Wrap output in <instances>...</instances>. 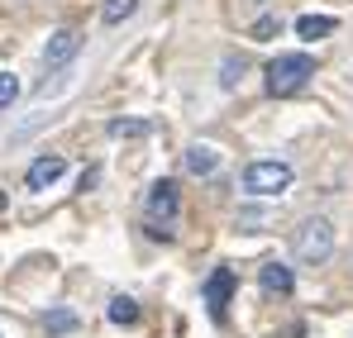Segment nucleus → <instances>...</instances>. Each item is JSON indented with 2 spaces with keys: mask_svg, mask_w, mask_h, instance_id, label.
Instances as JSON below:
<instances>
[{
  "mask_svg": "<svg viewBox=\"0 0 353 338\" xmlns=\"http://www.w3.org/2000/svg\"><path fill=\"white\" fill-rule=\"evenodd\" d=\"M62 171H67V162H62L58 153H43V158H34V167L24 171V186H29V191H48Z\"/></svg>",
  "mask_w": 353,
  "mask_h": 338,
  "instance_id": "obj_7",
  "label": "nucleus"
},
{
  "mask_svg": "<svg viewBox=\"0 0 353 338\" xmlns=\"http://www.w3.org/2000/svg\"><path fill=\"white\" fill-rule=\"evenodd\" d=\"M14 101H19V76L14 72H0V110L14 105Z\"/></svg>",
  "mask_w": 353,
  "mask_h": 338,
  "instance_id": "obj_16",
  "label": "nucleus"
},
{
  "mask_svg": "<svg viewBox=\"0 0 353 338\" xmlns=\"http://www.w3.org/2000/svg\"><path fill=\"white\" fill-rule=\"evenodd\" d=\"M134 10H139V0H105V5H101V19H105V24H124Z\"/></svg>",
  "mask_w": 353,
  "mask_h": 338,
  "instance_id": "obj_13",
  "label": "nucleus"
},
{
  "mask_svg": "<svg viewBox=\"0 0 353 338\" xmlns=\"http://www.w3.org/2000/svg\"><path fill=\"white\" fill-rule=\"evenodd\" d=\"M176 210H181V196H176V181H158L143 200V229L148 238H163L172 243L176 238Z\"/></svg>",
  "mask_w": 353,
  "mask_h": 338,
  "instance_id": "obj_1",
  "label": "nucleus"
},
{
  "mask_svg": "<svg viewBox=\"0 0 353 338\" xmlns=\"http://www.w3.org/2000/svg\"><path fill=\"white\" fill-rule=\"evenodd\" d=\"M77 48H81V34H77V29H58V34L43 43V67H48V72H58L62 62H72V57H77Z\"/></svg>",
  "mask_w": 353,
  "mask_h": 338,
  "instance_id": "obj_6",
  "label": "nucleus"
},
{
  "mask_svg": "<svg viewBox=\"0 0 353 338\" xmlns=\"http://www.w3.org/2000/svg\"><path fill=\"white\" fill-rule=\"evenodd\" d=\"M105 315H110V324H134V319H139V305H134L129 295H115Z\"/></svg>",
  "mask_w": 353,
  "mask_h": 338,
  "instance_id": "obj_15",
  "label": "nucleus"
},
{
  "mask_svg": "<svg viewBox=\"0 0 353 338\" xmlns=\"http://www.w3.org/2000/svg\"><path fill=\"white\" fill-rule=\"evenodd\" d=\"M258 282H263V291H268V295H292L296 277H292V267H282V262H263Z\"/></svg>",
  "mask_w": 353,
  "mask_h": 338,
  "instance_id": "obj_9",
  "label": "nucleus"
},
{
  "mask_svg": "<svg viewBox=\"0 0 353 338\" xmlns=\"http://www.w3.org/2000/svg\"><path fill=\"white\" fill-rule=\"evenodd\" d=\"M153 124L148 119H110V138H148Z\"/></svg>",
  "mask_w": 353,
  "mask_h": 338,
  "instance_id": "obj_11",
  "label": "nucleus"
},
{
  "mask_svg": "<svg viewBox=\"0 0 353 338\" xmlns=\"http://www.w3.org/2000/svg\"><path fill=\"white\" fill-rule=\"evenodd\" d=\"M0 338H5V334H0Z\"/></svg>",
  "mask_w": 353,
  "mask_h": 338,
  "instance_id": "obj_18",
  "label": "nucleus"
},
{
  "mask_svg": "<svg viewBox=\"0 0 353 338\" xmlns=\"http://www.w3.org/2000/svg\"><path fill=\"white\" fill-rule=\"evenodd\" d=\"M230 295H234V272L230 267H215L210 282H205V310H210V319H225Z\"/></svg>",
  "mask_w": 353,
  "mask_h": 338,
  "instance_id": "obj_5",
  "label": "nucleus"
},
{
  "mask_svg": "<svg viewBox=\"0 0 353 338\" xmlns=\"http://www.w3.org/2000/svg\"><path fill=\"white\" fill-rule=\"evenodd\" d=\"M330 253H334V224H330V220L310 215V220H301V224L292 229V257L296 262L320 267V262H330Z\"/></svg>",
  "mask_w": 353,
  "mask_h": 338,
  "instance_id": "obj_2",
  "label": "nucleus"
},
{
  "mask_svg": "<svg viewBox=\"0 0 353 338\" xmlns=\"http://www.w3.org/2000/svg\"><path fill=\"white\" fill-rule=\"evenodd\" d=\"M277 29H282L277 19H258V24H253V39H268V34H277Z\"/></svg>",
  "mask_w": 353,
  "mask_h": 338,
  "instance_id": "obj_17",
  "label": "nucleus"
},
{
  "mask_svg": "<svg viewBox=\"0 0 353 338\" xmlns=\"http://www.w3.org/2000/svg\"><path fill=\"white\" fill-rule=\"evenodd\" d=\"M334 29H339L334 14H301V19H296V34H301V39H330Z\"/></svg>",
  "mask_w": 353,
  "mask_h": 338,
  "instance_id": "obj_10",
  "label": "nucleus"
},
{
  "mask_svg": "<svg viewBox=\"0 0 353 338\" xmlns=\"http://www.w3.org/2000/svg\"><path fill=\"white\" fill-rule=\"evenodd\" d=\"M181 167L191 171V176H210V171L220 167V153H215L210 143H191V148L181 153Z\"/></svg>",
  "mask_w": 353,
  "mask_h": 338,
  "instance_id": "obj_8",
  "label": "nucleus"
},
{
  "mask_svg": "<svg viewBox=\"0 0 353 338\" xmlns=\"http://www.w3.org/2000/svg\"><path fill=\"white\" fill-rule=\"evenodd\" d=\"M310 76H315L310 53H277L268 62V96H296Z\"/></svg>",
  "mask_w": 353,
  "mask_h": 338,
  "instance_id": "obj_3",
  "label": "nucleus"
},
{
  "mask_svg": "<svg viewBox=\"0 0 353 338\" xmlns=\"http://www.w3.org/2000/svg\"><path fill=\"white\" fill-rule=\"evenodd\" d=\"M296 171L287 162H277V158H263V162H248L243 167V191L248 196H282L287 186H292Z\"/></svg>",
  "mask_w": 353,
  "mask_h": 338,
  "instance_id": "obj_4",
  "label": "nucleus"
},
{
  "mask_svg": "<svg viewBox=\"0 0 353 338\" xmlns=\"http://www.w3.org/2000/svg\"><path fill=\"white\" fill-rule=\"evenodd\" d=\"M43 329H48V334H72V329H77V315H72L67 305H58V310L43 315Z\"/></svg>",
  "mask_w": 353,
  "mask_h": 338,
  "instance_id": "obj_12",
  "label": "nucleus"
},
{
  "mask_svg": "<svg viewBox=\"0 0 353 338\" xmlns=\"http://www.w3.org/2000/svg\"><path fill=\"white\" fill-rule=\"evenodd\" d=\"M243 72H248V62H243V57H225V62H220V86H225V91H234L239 81H243Z\"/></svg>",
  "mask_w": 353,
  "mask_h": 338,
  "instance_id": "obj_14",
  "label": "nucleus"
}]
</instances>
